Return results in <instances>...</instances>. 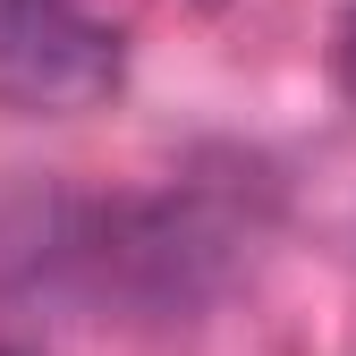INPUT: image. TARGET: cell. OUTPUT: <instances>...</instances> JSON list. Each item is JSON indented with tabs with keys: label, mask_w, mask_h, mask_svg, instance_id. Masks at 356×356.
<instances>
[{
	"label": "cell",
	"mask_w": 356,
	"mask_h": 356,
	"mask_svg": "<svg viewBox=\"0 0 356 356\" xmlns=\"http://www.w3.org/2000/svg\"><path fill=\"white\" fill-rule=\"evenodd\" d=\"M127 68V42L85 0H0V111L60 119L94 111Z\"/></svg>",
	"instance_id": "1"
},
{
	"label": "cell",
	"mask_w": 356,
	"mask_h": 356,
	"mask_svg": "<svg viewBox=\"0 0 356 356\" xmlns=\"http://www.w3.org/2000/svg\"><path fill=\"white\" fill-rule=\"evenodd\" d=\"M339 85H348V102H356V9H348V26H339Z\"/></svg>",
	"instance_id": "2"
},
{
	"label": "cell",
	"mask_w": 356,
	"mask_h": 356,
	"mask_svg": "<svg viewBox=\"0 0 356 356\" xmlns=\"http://www.w3.org/2000/svg\"><path fill=\"white\" fill-rule=\"evenodd\" d=\"M195 9H220V0H195Z\"/></svg>",
	"instance_id": "3"
},
{
	"label": "cell",
	"mask_w": 356,
	"mask_h": 356,
	"mask_svg": "<svg viewBox=\"0 0 356 356\" xmlns=\"http://www.w3.org/2000/svg\"><path fill=\"white\" fill-rule=\"evenodd\" d=\"M0 356H17V348H0Z\"/></svg>",
	"instance_id": "4"
}]
</instances>
